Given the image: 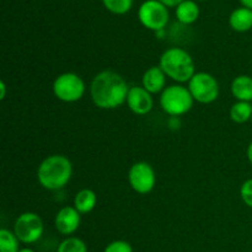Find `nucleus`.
Instances as JSON below:
<instances>
[{
    "instance_id": "obj_27",
    "label": "nucleus",
    "mask_w": 252,
    "mask_h": 252,
    "mask_svg": "<svg viewBox=\"0 0 252 252\" xmlns=\"http://www.w3.org/2000/svg\"><path fill=\"white\" fill-rule=\"evenodd\" d=\"M19 252H34V251L30 248H24V249H20Z\"/></svg>"
},
{
    "instance_id": "obj_10",
    "label": "nucleus",
    "mask_w": 252,
    "mask_h": 252,
    "mask_svg": "<svg viewBox=\"0 0 252 252\" xmlns=\"http://www.w3.org/2000/svg\"><path fill=\"white\" fill-rule=\"evenodd\" d=\"M126 102H127L129 110L138 116H144L149 113L154 106L152 94L145 90L143 86L129 88Z\"/></svg>"
},
{
    "instance_id": "obj_26",
    "label": "nucleus",
    "mask_w": 252,
    "mask_h": 252,
    "mask_svg": "<svg viewBox=\"0 0 252 252\" xmlns=\"http://www.w3.org/2000/svg\"><path fill=\"white\" fill-rule=\"evenodd\" d=\"M248 159H249V161L252 164V143L249 145V148H248Z\"/></svg>"
},
{
    "instance_id": "obj_28",
    "label": "nucleus",
    "mask_w": 252,
    "mask_h": 252,
    "mask_svg": "<svg viewBox=\"0 0 252 252\" xmlns=\"http://www.w3.org/2000/svg\"><path fill=\"white\" fill-rule=\"evenodd\" d=\"M251 120H252V118H251Z\"/></svg>"
},
{
    "instance_id": "obj_11",
    "label": "nucleus",
    "mask_w": 252,
    "mask_h": 252,
    "mask_svg": "<svg viewBox=\"0 0 252 252\" xmlns=\"http://www.w3.org/2000/svg\"><path fill=\"white\" fill-rule=\"evenodd\" d=\"M80 221V213L76 211L75 207H64L57 213L54 225L63 235H71L79 229Z\"/></svg>"
},
{
    "instance_id": "obj_16",
    "label": "nucleus",
    "mask_w": 252,
    "mask_h": 252,
    "mask_svg": "<svg viewBox=\"0 0 252 252\" xmlns=\"http://www.w3.org/2000/svg\"><path fill=\"white\" fill-rule=\"evenodd\" d=\"M199 16V7L192 0H184L176 7V17L181 24L189 25Z\"/></svg>"
},
{
    "instance_id": "obj_6",
    "label": "nucleus",
    "mask_w": 252,
    "mask_h": 252,
    "mask_svg": "<svg viewBox=\"0 0 252 252\" xmlns=\"http://www.w3.org/2000/svg\"><path fill=\"white\" fill-rule=\"evenodd\" d=\"M189 90L197 102L212 103L219 96V84L213 75L201 71L189 81Z\"/></svg>"
},
{
    "instance_id": "obj_2",
    "label": "nucleus",
    "mask_w": 252,
    "mask_h": 252,
    "mask_svg": "<svg viewBox=\"0 0 252 252\" xmlns=\"http://www.w3.org/2000/svg\"><path fill=\"white\" fill-rule=\"evenodd\" d=\"M73 166L64 155H51L46 158L37 170V179L43 189L49 191L61 189L70 181Z\"/></svg>"
},
{
    "instance_id": "obj_12",
    "label": "nucleus",
    "mask_w": 252,
    "mask_h": 252,
    "mask_svg": "<svg viewBox=\"0 0 252 252\" xmlns=\"http://www.w3.org/2000/svg\"><path fill=\"white\" fill-rule=\"evenodd\" d=\"M143 88L150 94H161L166 89V74L160 66H150L142 79Z\"/></svg>"
},
{
    "instance_id": "obj_5",
    "label": "nucleus",
    "mask_w": 252,
    "mask_h": 252,
    "mask_svg": "<svg viewBox=\"0 0 252 252\" xmlns=\"http://www.w3.org/2000/svg\"><path fill=\"white\" fill-rule=\"evenodd\" d=\"M53 93L63 102H76L85 94V83L75 73L61 74L53 83Z\"/></svg>"
},
{
    "instance_id": "obj_24",
    "label": "nucleus",
    "mask_w": 252,
    "mask_h": 252,
    "mask_svg": "<svg viewBox=\"0 0 252 252\" xmlns=\"http://www.w3.org/2000/svg\"><path fill=\"white\" fill-rule=\"evenodd\" d=\"M0 90H1V95H0V98H5V94H6V86H5V83L4 81H1L0 83Z\"/></svg>"
},
{
    "instance_id": "obj_18",
    "label": "nucleus",
    "mask_w": 252,
    "mask_h": 252,
    "mask_svg": "<svg viewBox=\"0 0 252 252\" xmlns=\"http://www.w3.org/2000/svg\"><path fill=\"white\" fill-rule=\"evenodd\" d=\"M19 239L7 229L0 230V252H19Z\"/></svg>"
},
{
    "instance_id": "obj_20",
    "label": "nucleus",
    "mask_w": 252,
    "mask_h": 252,
    "mask_svg": "<svg viewBox=\"0 0 252 252\" xmlns=\"http://www.w3.org/2000/svg\"><path fill=\"white\" fill-rule=\"evenodd\" d=\"M105 6L115 14H125L132 7L133 0H102Z\"/></svg>"
},
{
    "instance_id": "obj_7",
    "label": "nucleus",
    "mask_w": 252,
    "mask_h": 252,
    "mask_svg": "<svg viewBox=\"0 0 252 252\" xmlns=\"http://www.w3.org/2000/svg\"><path fill=\"white\" fill-rule=\"evenodd\" d=\"M14 234L20 243L34 244L43 235V221L36 213L27 212L17 217L14 224Z\"/></svg>"
},
{
    "instance_id": "obj_19",
    "label": "nucleus",
    "mask_w": 252,
    "mask_h": 252,
    "mask_svg": "<svg viewBox=\"0 0 252 252\" xmlns=\"http://www.w3.org/2000/svg\"><path fill=\"white\" fill-rule=\"evenodd\" d=\"M57 252H88V246L81 239L69 236L59 244Z\"/></svg>"
},
{
    "instance_id": "obj_14",
    "label": "nucleus",
    "mask_w": 252,
    "mask_h": 252,
    "mask_svg": "<svg viewBox=\"0 0 252 252\" xmlns=\"http://www.w3.org/2000/svg\"><path fill=\"white\" fill-rule=\"evenodd\" d=\"M230 26L238 32H246L252 27V10L249 7H239L230 15Z\"/></svg>"
},
{
    "instance_id": "obj_22",
    "label": "nucleus",
    "mask_w": 252,
    "mask_h": 252,
    "mask_svg": "<svg viewBox=\"0 0 252 252\" xmlns=\"http://www.w3.org/2000/svg\"><path fill=\"white\" fill-rule=\"evenodd\" d=\"M240 196L243 198L244 203L252 208V179L244 182L240 189Z\"/></svg>"
},
{
    "instance_id": "obj_8",
    "label": "nucleus",
    "mask_w": 252,
    "mask_h": 252,
    "mask_svg": "<svg viewBox=\"0 0 252 252\" xmlns=\"http://www.w3.org/2000/svg\"><path fill=\"white\" fill-rule=\"evenodd\" d=\"M138 17L143 26L158 32L166 26L169 21V11L167 6L159 0H147L140 5Z\"/></svg>"
},
{
    "instance_id": "obj_15",
    "label": "nucleus",
    "mask_w": 252,
    "mask_h": 252,
    "mask_svg": "<svg viewBox=\"0 0 252 252\" xmlns=\"http://www.w3.org/2000/svg\"><path fill=\"white\" fill-rule=\"evenodd\" d=\"M97 203V196L93 189H84L76 193L74 198V207L80 214L90 213Z\"/></svg>"
},
{
    "instance_id": "obj_17",
    "label": "nucleus",
    "mask_w": 252,
    "mask_h": 252,
    "mask_svg": "<svg viewBox=\"0 0 252 252\" xmlns=\"http://www.w3.org/2000/svg\"><path fill=\"white\" fill-rule=\"evenodd\" d=\"M230 118L235 123H246L252 118V105L246 101H238L230 108Z\"/></svg>"
},
{
    "instance_id": "obj_25",
    "label": "nucleus",
    "mask_w": 252,
    "mask_h": 252,
    "mask_svg": "<svg viewBox=\"0 0 252 252\" xmlns=\"http://www.w3.org/2000/svg\"><path fill=\"white\" fill-rule=\"evenodd\" d=\"M241 2L244 4V6L249 7V9L252 10V0H240Z\"/></svg>"
},
{
    "instance_id": "obj_1",
    "label": "nucleus",
    "mask_w": 252,
    "mask_h": 252,
    "mask_svg": "<svg viewBox=\"0 0 252 252\" xmlns=\"http://www.w3.org/2000/svg\"><path fill=\"white\" fill-rule=\"evenodd\" d=\"M127 83L120 74L111 70H103L93 79L90 86L91 98L97 107L102 110L117 108L127 101Z\"/></svg>"
},
{
    "instance_id": "obj_4",
    "label": "nucleus",
    "mask_w": 252,
    "mask_h": 252,
    "mask_svg": "<svg viewBox=\"0 0 252 252\" xmlns=\"http://www.w3.org/2000/svg\"><path fill=\"white\" fill-rule=\"evenodd\" d=\"M193 101L189 88L182 85L167 86L160 95V106L164 112L172 117H180L189 112Z\"/></svg>"
},
{
    "instance_id": "obj_3",
    "label": "nucleus",
    "mask_w": 252,
    "mask_h": 252,
    "mask_svg": "<svg viewBox=\"0 0 252 252\" xmlns=\"http://www.w3.org/2000/svg\"><path fill=\"white\" fill-rule=\"evenodd\" d=\"M159 66L167 78L176 83H189L196 74V66L191 54L179 47L166 49L160 57Z\"/></svg>"
},
{
    "instance_id": "obj_23",
    "label": "nucleus",
    "mask_w": 252,
    "mask_h": 252,
    "mask_svg": "<svg viewBox=\"0 0 252 252\" xmlns=\"http://www.w3.org/2000/svg\"><path fill=\"white\" fill-rule=\"evenodd\" d=\"M161 1L165 6H177L179 4H181L184 0H159Z\"/></svg>"
},
{
    "instance_id": "obj_9",
    "label": "nucleus",
    "mask_w": 252,
    "mask_h": 252,
    "mask_svg": "<svg viewBox=\"0 0 252 252\" xmlns=\"http://www.w3.org/2000/svg\"><path fill=\"white\" fill-rule=\"evenodd\" d=\"M128 181L130 187L137 193L147 194L155 187L157 176L152 165L145 161H138L130 166L128 172Z\"/></svg>"
},
{
    "instance_id": "obj_13",
    "label": "nucleus",
    "mask_w": 252,
    "mask_h": 252,
    "mask_svg": "<svg viewBox=\"0 0 252 252\" xmlns=\"http://www.w3.org/2000/svg\"><path fill=\"white\" fill-rule=\"evenodd\" d=\"M231 94L238 101H252V78L249 75H239L231 83Z\"/></svg>"
},
{
    "instance_id": "obj_21",
    "label": "nucleus",
    "mask_w": 252,
    "mask_h": 252,
    "mask_svg": "<svg viewBox=\"0 0 252 252\" xmlns=\"http://www.w3.org/2000/svg\"><path fill=\"white\" fill-rule=\"evenodd\" d=\"M103 252H133L132 246L125 240H115L108 244Z\"/></svg>"
}]
</instances>
